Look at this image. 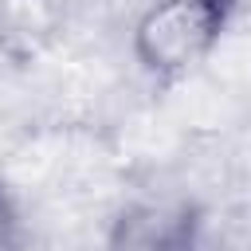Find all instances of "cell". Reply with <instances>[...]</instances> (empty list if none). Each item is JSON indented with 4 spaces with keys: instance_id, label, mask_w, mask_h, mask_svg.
<instances>
[{
    "instance_id": "obj_1",
    "label": "cell",
    "mask_w": 251,
    "mask_h": 251,
    "mask_svg": "<svg viewBox=\"0 0 251 251\" xmlns=\"http://www.w3.org/2000/svg\"><path fill=\"white\" fill-rule=\"evenodd\" d=\"M235 0H149L133 24V59L161 82L196 71L224 39Z\"/></svg>"
},
{
    "instance_id": "obj_2",
    "label": "cell",
    "mask_w": 251,
    "mask_h": 251,
    "mask_svg": "<svg viewBox=\"0 0 251 251\" xmlns=\"http://www.w3.org/2000/svg\"><path fill=\"white\" fill-rule=\"evenodd\" d=\"M102 251H204V216L188 200H137L126 204Z\"/></svg>"
},
{
    "instance_id": "obj_3",
    "label": "cell",
    "mask_w": 251,
    "mask_h": 251,
    "mask_svg": "<svg viewBox=\"0 0 251 251\" xmlns=\"http://www.w3.org/2000/svg\"><path fill=\"white\" fill-rule=\"evenodd\" d=\"M20 204L12 196V188L0 184V251H16L20 247Z\"/></svg>"
}]
</instances>
